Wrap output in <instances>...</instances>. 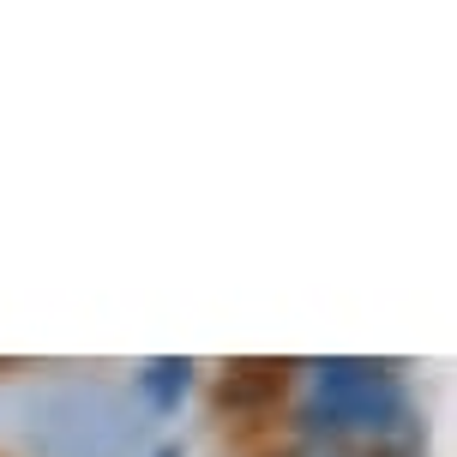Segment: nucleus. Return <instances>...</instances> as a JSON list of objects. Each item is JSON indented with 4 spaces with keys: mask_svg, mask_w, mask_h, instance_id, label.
Masks as SVG:
<instances>
[{
    "mask_svg": "<svg viewBox=\"0 0 457 457\" xmlns=\"http://www.w3.org/2000/svg\"><path fill=\"white\" fill-rule=\"evenodd\" d=\"M301 445H325L343 457H421L428 428L415 410L403 373L386 361H331L301 367Z\"/></svg>",
    "mask_w": 457,
    "mask_h": 457,
    "instance_id": "1",
    "label": "nucleus"
},
{
    "mask_svg": "<svg viewBox=\"0 0 457 457\" xmlns=\"http://www.w3.org/2000/svg\"><path fill=\"white\" fill-rule=\"evenodd\" d=\"M289 386V367L277 361H235L223 373V386H217V403L223 410H265V403H277V391Z\"/></svg>",
    "mask_w": 457,
    "mask_h": 457,
    "instance_id": "2",
    "label": "nucleus"
},
{
    "mask_svg": "<svg viewBox=\"0 0 457 457\" xmlns=\"http://www.w3.org/2000/svg\"><path fill=\"white\" fill-rule=\"evenodd\" d=\"M193 373H199V367L187 361V355H151L133 379H138V391L151 397V410L169 415V410H181V397L193 391Z\"/></svg>",
    "mask_w": 457,
    "mask_h": 457,
    "instance_id": "3",
    "label": "nucleus"
},
{
    "mask_svg": "<svg viewBox=\"0 0 457 457\" xmlns=\"http://www.w3.org/2000/svg\"><path fill=\"white\" fill-rule=\"evenodd\" d=\"M151 457H187V452H181V445H162V452H151Z\"/></svg>",
    "mask_w": 457,
    "mask_h": 457,
    "instance_id": "4",
    "label": "nucleus"
}]
</instances>
